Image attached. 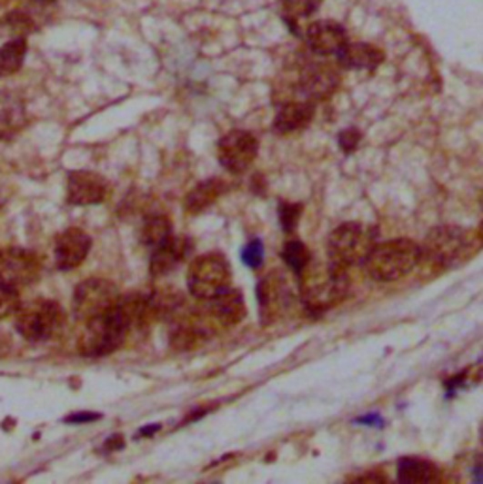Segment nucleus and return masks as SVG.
<instances>
[{"instance_id": "obj_1", "label": "nucleus", "mask_w": 483, "mask_h": 484, "mask_svg": "<svg viewBox=\"0 0 483 484\" xmlns=\"http://www.w3.org/2000/svg\"><path fill=\"white\" fill-rule=\"evenodd\" d=\"M298 273V294L310 313H325L338 305L349 289L346 268L335 262L312 261Z\"/></svg>"}, {"instance_id": "obj_2", "label": "nucleus", "mask_w": 483, "mask_h": 484, "mask_svg": "<svg viewBox=\"0 0 483 484\" xmlns=\"http://www.w3.org/2000/svg\"><path fill=\"white\" fill-rule=\"evenodd\" d=\"M368 275L374 282L391 283L410 275L419 266V245L412 240H389L376 243L365 261Z\"/></svg>"}, {"instance_id": "obj_3", "label": "nucleus", "mask_w": 483, "mask_h": 484, "mask_svg": "<svg viewBox=\"0 0 483 484\" xmlns=\"http://www.w3.org/2000/svg\"><path fill=\"white\" fill-rule=\"evenodd\" d=\"M472 251V240L459 226H438L419 247V264L425 272H444Z\"/></svg>"}, {"instance_id": "obj_4", "label": "nucleus", "mask_w": 483, "mask_h": 484, "mask_svg": "<svg viewBox=\"0 0 483 484\" xmlns=\"http://www.w3.org/2000/svg\"><path fill=\"white\" fill-rule=\"evenodd\" d=\"M66 315L55 300L35 298L19 303L15 311V330L27 341L54 340L65 328Z\"/></svg>"}, {"instance_id": "obj_5", "label": "nucleus", "mask_w": 483, "mask_h": 484, "mask_svg": "<svg viewBox=\"0 0 483 484\" xmlns=\"http://www.w3.org/2000/svg\"><path fill=\"white\" fill-rule=\"evenodd\" d=\"M374 245L376 238L368 226L359 222L340 224L337 231L328 236V261L346 270L351 266L365 264Z\"/></svg>"}, {"instance_id": "obj_6", "label": "nucleus", "mask_w": 483, "mask_h": 484, "mask_svg": "<svg viewBox=\"0 0 483 484\" xmlns=\"http://www.w3.org/2000/svg\"><path fill=\"white\" fill-rule=\"evenodd\" d=\"M187 287L196 300H210L231 289V266L221 252L196 257L187 272Z\"/></svg>"}, {"instance_id": "obj_7", "label": "nucleus", "mask_w": 483, "mask_h": 484, "mask_svg": "<svg viewBox=\"0 0 483 484\" xmlns=\"http://www.w3.org/2000/svg\"><path fill=\"white\" fill-rule=\"evenodd\" d=\"M119 298L121 294L114 282H108V279H86V282L74 289L72 294L74 317L82 322H87L95 317L112 311Z\"/></svg>"}, {"instance_id": "obj_8", "label": "nucleus", "mask_w": 483, "mask_h": 484, "mask_svg": "<svg viewBox=\"0 0 483 484\" xmlns=\"http://www.w3.org/2000/svg\"><path fill=\"white\" fill-rule=\"evenodd\" d=\"M257 301L261 322L270 326L282 319L293 303V287L286 272L272 270L257 285Z\"/></svg>"}, {"instance_id": "obj_9", "label": "nucleus", "mask_w": 483, "mask_h": 484, "mask_svg": "<svg viewBox=\"0 0 483 484\" xmlns=\"http://www.w3.org/2000/svg\"><path fill=\"white\" fill-rule=\"evenodd\" d=\"M42 275V262L35 251L8 247L0 251V283L23 289L35 285Z\"/></svg>"}, {"instance_id": "obj_10", "label": "nucleus", "mask_w": 483, "mask_h": 484, "mask_svg": "<svg viewBox=\"0 0 483 484\" xmlns=\"http://www.w3.org/2000/svg\"><path fill=\"white\" fill-rule=\"evenodd\" d=\"M259 142L247 131L226 133L217 143V161L231 173H244L257 159Z\"/></svg>"}, {"instance_id": "obj_11", "label": "nucleus", "mask_w": 483, "mask_h": 484, "mask_svg": "<svg viewBox=\"0 0 483 484\" xmlns=\"http://www.w3.org/2000/svg\"><path fill=\"white\" fill-rule=\"evenodd\" d=\"M202 313L212 322V326L217 330H226L240 324L246 317V303L244 296L238 291L228 289L221 292L216 298L202 300V305H198Z\"/></svg>"}, {"instance_id": "obj_12", "label": "nucleus", "mask_w": 483, "mask_h": 484, "mask_svg": "<svg viewBox=\"0 0 483 484\" xmlns=\"http://www.w3.org/2000/svg\"><path fill=\"white\" fill-rule=\"evenodd\" d=\"M108 182L96 172L78 170L68 173L66 200L72 206H95L108 196Z\"/></svg>"}, {"instance_id": "obj_13", "label": "nucleus", "mask_w": 483, "mask_h": 484, "mask_svg": "<svg viewBox=\"0 0 483 484\" xmlns=\"http://www.w3.org/2000/svg\"><path fill=\"white\" fill-rule=\"evenodd\" d=\"M338 84L340 75L333 66L323 63H310L300 74L298 89L304 98L316 102L328 98L337 91Z\"/></svg>"}, {"instance_id": "obj_14", "label": "nucleus", "mask_w": 483, "mask_h": 484, "mask_svg": "<svg viewBox=\"0 0 483 484\" xmlns=\"http://www.w3.org/2000/svg\"><path fill=\"white\" fill-rule=\"evenodd\" d=\"M93 242L91 236L80 228H68L55 240V264L59 270L68 272L78 268L89 254Z\"/></svg>"}, {"instance_id": "obj_15", "label": "nucleus", "mask_w": 483, "mask_h": 484, "mask_svg": "<svg viewBox=\"0 0 483 484\" xmlns=\"http://www.w3.org/2000/svg\"><path fill=\"white\" fill-rule=\"evenodd\" d=\"M307 44L316 55H338V51L347 44V33L337 21H316L307 31Z\"/></svg>"}, {"instance_id": "obj_16", "label": "nucleus", "mask_w": 483, "mask_h": 484, "mask_svg": "<svg viewBox=\"0 0 483 484\" xmlns=\"http://www.w3.org/2000/svg\"><path fill=\"white\" fill-rule=\"evenodd\" d=\"M316 106L312 100H289L279 106L274 117V131L279 134H293L302 131L314 119Z\"/></svg>"}, {"instance_id": "obj_17", "label": "nucleus", "mask_w": 483, "mask_h": 484, "mask_svg": "<svg viewBox=\"0 0 483 484\" xmlns=\"http://www.w3.org/2000/svg\"><path fill=\"white\" fill-rule=\"evenodd\" d=\"M191 251V243L186 238L170 236L154 249L149 261V270L154 275H165L180 266Z\"/></svg>"}, {"instance_id": "obj_18", "label": "nucleus", "mask_w": 483, "mask_h": 484, "mask_svg": "<svg viewBox=\"0 0 483 484\" xmlns=\"http://www.w3.org/2000/svg\"><path fill=\"white\" fill-rule=\"evenodd\" d=\"M337 61L342 68H347V70H374L384 63V54H381L379 47L372 44H365V42L349 44L347 42L338 51Z\"/></svg>"}, {"instance_id": "obj_19", "label": "nucleus", "mask_w": 483, "mask_h": 484, "mask_svg": "<svg viewBox=\"0 0 483 484\" xmlns=\"http://www.w3.org/2000/svg\"><path fill=\"white\" fill-rule=\"evenodd\" d=\"M228 191V183L221 177H212V180H206L198 183L187 196H186V210L187 213H202L208 208H212L214 203Z\"/></svg>"}, {"instance_id": "obj_20", "label": "nucleus", "mask_w": 483, "mask_h": 484, "mask_svg": "<svg viewBox=\"0 0 483 484\" xmlns=\"http://www.w3.org/2000/svg\"><path fill=\"white\" fill-rule=\"evenodd\" d=\"M25 123L27 114L21 98L14 93H0V140L17 134Z\"/></svg>"}, {"instance_id": "obj_21", "label": "nucleus", "mask_w": 483, "mask_h": 484, "mask_svg": "<svg viewBox=\"0 0 483 484\" xmlns=\"http://www.w3.org/2000/svg\"><path fill=\"white\" fill-rule=\"evenodd\" d=\"M397 477L404 484H425L440 480V469L423 458H400Z\"/></svg>"}, {"instance_id": "obj_22", "label": "nucleus", "mask_w": 483, "mask_h": 484, "mask_svg": "<svg viewBox=\"0 0 483 484\" xmlns=\"http://www.w3.org/2000/svg\"><path fill=\"white\" fill-rule=\"evenodd\" d=\"M147 305H149V311L154 321L166 319V317L174 319L184 310V294L172 287L159 289L154 294L147 296Z\"/></svg>"}, {"instance_id": "obj_23", "label": "nucleus", "mask_w": 483, "mask_h": 484, "mask_svg": "<svg viewBox=\"0 0 483 484\" xmlns=\"http://www.w3.org/2000/svg\"><path fill=\"white\" fill-rule=\"evenodd\" d=\"M25 57H27V42L14 38L0 47V78H8L21 70Z\"/></svg>"}, {"instance_id": "obj_24", "label": "nucleus", "mask_w": 483, "mask_h": 484, "mask_svg": "<svg viewBox=\"0 0 483 484\" xmlns=\"http://www.w3.org/2000/svg\"><path fill=\"white\" fill-rule=\"evenodd\" d=\"M172 236V222L166 215H149L140 228V240L144 245L156 249Z\"/></svg>"}, {"instance_id": "obj_25", "label": "nucleus", "mask_w": 483, "mask_h": 484, "mask_svg": "<svg viewBox=\"0 0 483 484\" xmlns=\"http://www.w3.org/2000/svg\"><path fill=\"white\" fill-rule=\"evenodd\" d=\"M282 257L286 261V264L298 272L302 270L304 266H307L310 262V251L307 249V245H304L300 240H289L286 245H284V251H282Z\"/></svg>"}, {"instance_id": "obj_26", "label": "nucleus", "mask_w": 483, "mask_h": 484, "mask_svg": "<svg viewBox=\"0 0 483 484\" xmlns=\"http://www.w3.org/2000/svg\"><path fill=\"white\" fill-rule=\"evenodd\" d=\"M323 0H282L284 10L289 19H298V17H310L314 15Z\"/></svg>"}, {"instance_id": "obj_27", "label": "nucleus", "mask_w": 483, "mask_h": 484, "mask_svg": "<svg viewBox=\"0 0 483 484\" xmlns=\"http://www.w3.org/2000/svg\"><path fill=\"white\" fill-rule=\"evenodd\" d=\"M19 294L14 287L0 283V321H5L12 315H15L19 308Z\"/></svg>"}, {"instance_id": "obj_28", "label": "nucleus", "mask_w": 483, "mask_h": 484, "mask_svg": "<svg viewBox=\"0 0 483 484\" xmlns=\"http://www.w3.org/2000/svg\"><path fill=\"white\" fill-rule=\"evenodd\" d=\"M279 222H282L284 226V231L286 232H291L297 228V222L302 215V206L300 203H282V206H279Z\"/></svg>"}, {"instance_id": "obj_29", "label": "nucleus", "mask_w": 483, "mask_h": 484, "mask_svg": "<svg viewBox=\"0 0 483 484\" xmlns=\"http://www.w3.org/2000/svg\"><path fill=\"white\" fill-rule=\"evenodd\" d=\"M263 259H265V247L261 240H251L242 251L244 264L249 268H259L263 264Z\"/></svg>"}, {"instance_id": "obj_30", "label": "nucleus", "mask_w": 483, "mask_h": 484, "mask_svg": "<svg viewBox=\"0 0 483 484\" xmlns=\"http://www.w3.org/2000/svg\"><path fill=\"white\" fill-rule=\"evenodd\" d=\"M359 142H361V133L355 129H346L338 134V143L346 153H351L355 147L359 145Z\"/></svg>"}, {"instance_id": "obj_31", "label": "nucleus", "mask_w": 483, "mask_h": 484, "mask_svg": "<svg viewBox=\"0 0 483 484\" xmlns=\"http://www.w3.org/2000/svg\"><path fill=\"white\" fill-rule=\"evenodd\" d=\"M100 415L98 413H75V415H70L65 422L68 424H86V422H93V420H98Z\"/></svg>"}, {"instance_id": "obj_32", "label": "nucleus", "mask_w": 483, "mask_h": 484, "mask_svg": "<svg viewBox=\"0 0 483 484\" xmlns=\"http://www.w3.org/2000/svg\"><path fill=\"white\" fill-rule=\"evenodd\" d=\"M387 477L379 475V473H365V475H359L355 477L353 480H359V482H384Z\"/></svg>"}, {"instance_id": "obj_33", "label": "nucleus", "mask_w": 483, "mask_h": 484, "mask_svg": "<svg viewBox=\"0 0 483 484\" xmlns=\"http://www.w3.org/2000/svg\"><path fill=\"white\" fill-rule=\"evenodd\" d=\"M357 422H359V424H372V426H381V422H384V420H381V417H377V415H368V417H363V419H359Z\"/></svg>"}, {"instance_id": "obj_34", "label": "nucleus", "mask_w": 483, "mask_h": 484, "mask_svg": "<svg viewBox=\"0 0 483 484\" xmlns=\"http://www.w3.org/2000/svg\"><path fill=\"white\" fill-rule=\"evenodd\" d=\"M119 447H123V441H121V438L119 436H114V440L106 445V449L110 450V449H119Z\"/></svg>"}, {"instance_id": "obj_35", "label": "nucleus", "mask_w": 483, "mask_h": 484, "mask_svg": "<svg viewBox=\"0 0 483 484\" xmlns=\"http://www.w3.org/2000/svg\"><path fill=\"white\" fill-rule=\"evenodd\" d=\"M157 430H159V426H147V428H144V430L140 431V434H142V436H149V434H151V436H154Z\"/></svg>"}, {"instance_id": "obj_36", "label": "nucleus", "mask_w": 483, "mask_h": 484, "mask_svg": "<svg viewBox=\"0 0 483 484\" xmlns=\"http://www.w3.org/2000/svg\"><path fill=\"white\" fill-rule=\"evenodd\" d=\"M474 477H476L478 482H483V466H478V468L474 469Z\"/></svg>"}, {"instance_id": "obj_37", "label": "nucleus", "mask_w": 483, "mask_h": 484, "mask_svg": "<svg viewBox=\"0 0 483 484\" xmlns=\"http://www.w3.org/2000/svg\"><path fill=\"white\" fill-rule=\"evenodd\" d=\"M478 240L483 242V222L479 224V231H478Z\"/></svg>"}, {"instance_id": "obj_38", "label": "nucleus", "mask_w": 483, "mask_h": 484, "mask_svg": "<svg viewBox=\"0 0 483 484\" xmlns=\"http://www.w3.org/2000/svg\"><path fill=\"white\" fill-rule=\"evenodd\" d=\"M0 208H3V196H0Z\"/></svg>"}]
</instances>
